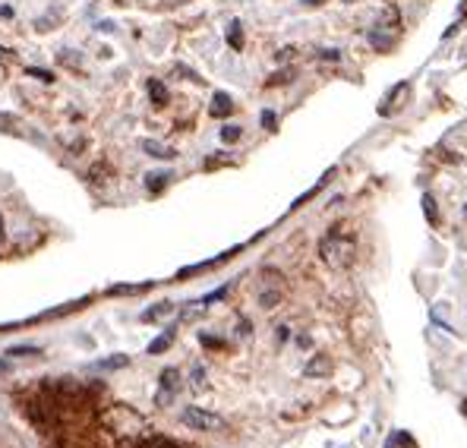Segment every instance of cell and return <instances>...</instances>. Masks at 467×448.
Returning a JSON list of instances; mask_svg holds the SVG:
<instances>
[{
	"mask_svg": "<svg viewBox=\"0 0 467 448\" xmlns=\"http://www.w3.org/2000/svg\"><path fill=\"white\" fill-rule=\"evenodd\" d=\"M142 148H146L152 158H161V161H167V158H174V152L167 146H161V142H155V139H146L142 142Z\"/></svg>",
	"mask_w": 467,
	"mask_h": 448,
	"instance_id": "8",
	"label": "cell"
},
{
	"mask_svg": "<svg viewBox=\"0 0 467 448\" xmlns=\"http://www.w3.org/2000/svg\"><path fill=\"white\" fill-rule=\"evenodd\" d=\"M148 98H152V105L155 107H165L167 105V89H165V83H158V79H148Z\"/></svg>",
	"mask_w": 467,
	"mask_h": 448,
	"instance_id": "6",
	"label": "cell"
},
{
	"mask_svg": "<svg viewBox=\"0 0 467 448\" xmlns=\"http://www.w3.org/2000/svg\"><path fill=\"white\" fill-rule=\"evenodd\" d=\"M152 448H174V445H167V442H161L158 439V442H152Z\"/></svg>",
	"mask_w": 467,
	"mask_h": 448,
	"instance_id": "27",
	"label": "cell"
},
{
	"mask_svg": "<svg viewBox=\"0 0 467 448\" xmlns=\"http://www.w3.org/2000/svg\"><path fill=\"white\" fill-rule=\"evenodd\" d=\"M25 354H42V348H35V344H19V348H10L6 350V357H25Z\"/></svg>",
	"mask_w": 467,
	"mask_h": 448,
	"instance_id": "14",
	"label": "cell"
},
{
	"mask_svg": "<svg viewBox=\"0 0 467 448\" xmlns=\"http://www.w3.org/2000/svg\"><path fill=\"white\" fill-rule=\"evenodd\" d=\"M288 79H294V70H284V73H278V76H272L268 79V86H281V83H288Z\"/></svg>",
	"mask_w": 467,
	"mask_h": 448,
	"instance_id": "24",
	"label": "cell"
},
{
	"mask_svg": "<svg viewBox=\"0 0 467 448\" xmlns=\"http://www.w3.org/2000/svg\"><path fill=\"white\" fill-rule=\"evenodd\" d=\"M461 411H464V417H467V401H464V404H461Z\"/></svg>",
	"mask_w": 467,
	"mask_h": 448,
	"instance_id": "31",
	"label": "cell"
},
{
	"mask_svg": "<svg viewBox=\"0 0 467 448\" xmlns=\"http://www.w3.org/2000/svg\"><path fill=\"white\" fill-rule=\"evenodd\" d=\"M344 4H354V0H344Z\"/></svg>",
	"mask_w": 467,
	"mask_h": 448,
	"instance_id": "33",
	"label": "cell"
},
{
	"mask_svg": "<svg viewBox=\"0 0 467 448\" xmlns=\"http://www.w3.org/2000/svg\"><path fill=\"white\" fill-rule=\"evenodd\" d=\"M167 180H171V174H148V177H146L148 193H158V189H165Z\"/></svg>",
	"mask_w": 467,
	"mask_h": 448,
	"instance_id": "13",
	"label": "cell"
},
{
	"mask_svg": "<svg viewBox=\"0 0 467 448\" xmlns=\"http://www.w3.org/2000/svg\"><path fill=\"white\" fill-rule=\"evenodd\" d=\"M240 136H243V130H240V126H234V124L221 130V139H225L227 146H231V142H237V139H240Z\"/></svg>",
	"mask_w": 467,
	"mask_h": 448,
	"instance_id": "20",
	"label": "cell"
},
{
	"mask_svg": "<svg viewBox=\"0 0 467 448\" xmlns=\"http://www.w3.org/2000/svg\"><path fill=\"white\" fill-rule=\"evenodd\" d=\"M193 389H206V370L193 366Z\"/></svg>",
	"mask_w": 467,
	"mask_h": 448,
	"instance_id": "21",
	"label": "cell"
},
{
	"mask_svg": "<svg viewBox=\"0 0 467 448\" xmlns=\"http://www.w3.org/2000/svg\"><path fill=\"white\" fill-rule=\"evenodd\" d=\"M130 360H126L124 354H117V357H111V360H101L98 363V370H120V366H126Z\"/></svg>",
	"mask_w": 467,
	"mask_h": 448,
	"instance_id": "17",
	"label": "cell"
},
{
	"mask_svg": "<svg viewBox=\"0 0 467 448\" xmlns=\"http://www.w3.org/2000/svg\"><path fill=\"white\" fill-rule=\"evenodd\" d=\"M234 111V98L227 92H215L212 98V117H227Z\"/></svg>",
	"mask_w": 467,
	"mask_h": 448,
	"instance_id": "4",
	"label": "cell"
},
{
	"mask_svg": "<svg viewBox=\"0 0 467 448\" xmlns=\"http://www.w3.org/2000/svg\"><path fill=\"white\" fill-rule=\"evenodd\" d=\"M171 313H174L171 303H158L155 310H146V313H142V322H155V319H165V316H171Z\"/></svg>",
	"mask_w": 467,
	"mask_h": 448,
	"instance_id": "9",
	"label": "cell"
},
{
	"mask_svg": "<svg viewBox=\"0 0 467 448\" xmlns=\"http://www.w3.org/2000/svg\"><path fill=\"white\" fill-rule=\"evenodd\" d=\"M303 372H307L309 379H313V376H329V372H331V360L329 357H313Z\"/></svg>",
	"mask_w": 467,
	"mask_h": 448,
	"instance_id": "7",
	"label": "cell"
},
{
	"mask_svg": "<svg viewBox=\"0 0 467 448\" xmlns=\"http://www.w3.org/2000/svg\"><path fill=\"white\" fill-rule=\"evenodd\" d=\"M180 420H184L189 430H218L221 426L218 413H208V411H202V407H187V411L180 413Z\"/></svg>",
	"mask_w": 467,
	"mask_h": 448,
	"instance_id": "2",
	"label": "cell"
},
{
	"mask_svg": "<svg viewBox=\"0 0 467 448\" xmlns=\"http://www.w3.org/2000/svg\"><path fill=\"white\" fill-rule=\"evenodd\" d=\"M25 73H29V76H35V79H42V83H54L51 73H47V70H38V66H29Z\"/></svg>",
	"mask_w": 467,
	"mask_h": 448,
	"instance_id": "22",
	"label": "cell"
},
{
	"mask_svg": "<svg viewBox=\"0 0 467 448\" xmlns=\"http://www.w3.org/2000/svg\"><path fill=\"white\" fill-rule=\"evenodd\" d=\"M423 215L430 224H439V212H436V199L430 193H423Z\"/></svg>",
	"mask_w": 467,
	"mask_h": 448,
	"instance_id": "12",
	"label": "cell"
},
{
	"mask_svg": "<svg viewBox=\"0 0 467 448\" xmlns=\"http://www.w3.org/2000/svg\"><path fill=\"white\" fill-rule=\"evenodd\" d=\"M199 341L206 344V348H221V341L218 338H212V335H199Z\"/></svg>",
	"mask_w": 467,
	"mask_h": 448,
	"instance_id": "25",
	"label": "cell"
},
{
	"mask_svg": "<svg viewBox=\"0 0 467 448\" xmlns=\"http://www.w3.org/2000/svg\"><path fill=\"white\" fill-rule=\"evenodd\" d=\"M464 212H467V208H464Z\"/></svg>",
	"mask_w": 467,
	"mask_h": 448,
	"instance_id": "34",
	"label": "cell"
},
{
	"mask_svg": "<svg viewBox=\"0 0 467 448\" xmlns=\"http://www.w3.org/2000/svg\"><path fill=\"white\" fill-rule=\"evenodd\" d=\"M171 341H174V331H165L161 338H155V341L148 344V354H161V350H167L171 348Z\"/></svg>",
	"mask_w": 467,
	"mask_h": 448,
	"instance_id": "11",
	"label": "cell"
},
{
	"mask_svg": "<svg viewBox=\"0 0 467 448\" xmlns=\"http://www.w3.org/2000/svg\"><path fill=\"white\" fill-rule=\"evenodd\" d=\"M319 57H322V60H341V51H322Z\"/></svg>",
	"mask_w": 467,
	"mask_h": 448,
	"instance_id": "26",
	"label": "cell"
},
{
	"mask_svg": "<svg viewBox=\"0 0 467 448\" xmlns=\"http://www.w3.org/2000/svg\"><path fill=\"white\" fill-rule=\"evenodd\" d=\"M167 4H184V0H167Z\"/></svg>",
	"mask_w": 467,
	"mask_h": 448,
	"instance_id": "32",
	"label": "cell"
},
{
	"mask_svg": "<svg viewBox=\"0 0 467 448\" xmlns=\"http://www.w3.org/2000/svg\"><path fill=\"white\" fill-rule=\"evenodd\" d=\"M6 237V230H4V218H0V240H4Z\"/></svg>",
	"mask_w": 467,
	"mask_h": 448,
	"instance_id": "29",
	"label": "cell"
},
{
	"mask_svg": "<svg viewBox=\"0 0 467 448\" xmlns=\"http://www.w3.org/2000/svg\"><path fill=\"white\" fill-rule=\"evenodd\" d=\"M227 45H231L234 51H240V47H243V25L237 23V19L227 25Z\"/></svg>",
	"mask_w": 467,
	"mask_h": 448,
	"instance_id": "10",
	"label": "cell"
},
{
	"mask_svg": "<svg viewBox=\"0 0 467 448\" xmlns=\"http://www.w3.org/2000/svg\"><path fill=\"white\" fill-rule=\"evenodd\" d=\"M319 256L331 269L350 266V259H354V240H350L348 234H341V228H331L319 240Z\"/></svg>",
	"mask_w": 467,
	"mask_h": 448,
	"instance_id": "1",
	"label": "cell"
},
{
	"mask_svg": "<svg viewBox=\"0 0 467 448\" xmlns=\"http://www.w3.org/2000/svg\"><path fill=\"white\" fill-rule=\"evenodd\" d=\"M278 300H281V290H262V297H259V303H262L266 310H272Z\"/></svg>",
	"mask_w": 467,
	"mask_h": 448,
	"instance_id": "18",
	"label": "cell"
},
{
	"mask_svg": "<svg viewBox=\"0 0 467 448\" xmlns=\"http://www.w3.org/2000/svg\"><path fill=\"white\" fill-rule=\"evenodd\" d=\"M146 288L148 284H117V288H111V294H139Z\"/></svg>",
	"mask_w": 467,
	"mask_h": 448,
	"instance_id": "19",
	"label": "cell"
},
{
	"mask_svg": "<svg viewBox=\"0 0 467 448\" xmlns=\"http://www.w3.org/2000/svg\"><path fill=\"white\" fill-rule=\"evenodd\" d=\"M370 45L376 47V51H385V47H391V29H382V25H373V29L367 32Z\"/></svg>",
	"mask_w": 467,
	"mask_h": 448,
	"instance_id": "5",
	"label": "cell"
},
{
	"mask_svg": "<svg viewBox=\"0 0 467 448\" xmlns=\"http://www.w3.org/2000/svg\"><path fill=\"white\" fill-rule=\"evenodd\" d=\"M262 126H266V130H275V124H278V117H275V114L272 111H262Z\"/></svg>",
	"mask_w": 467,
	"mask_h": 448,
	"instance_id": "23",
	"label": "cell"
},
{
	"mask_svg": "<svg viewBox=\"0 0 467 448\" xmlns=\"http://www.w3.org/2000/svg\"><path fill=\"white\" fill-rule=\"evenodd\" d=\"M0 130H4V133H19L23 126H19V120L13 117V114H0Z\"/></svg>",
	"mask_w": 467,
	"mask_h": 448,
	"instance_id": "15",
	"label": "cell"
},
{
	"mask_svg": "<svg viewBox=\"0 0 467 448\" xmlns=\"http://www.w3.org/2000/svg\"><path fill=\"white\" fill-rule=\"evenodd\" d=\"M177 385H180V372L174 370V366H167V370L161 372V391H158V398H155V401L167 404L174 398V391H177Z\"/></svg>",
	"mask_w": 467,
	"mask_h": 448,
	"instance_id": "3",
	"label": "cell"
},
{
	"mask_svg": "<svg viewBox=\"0 0 467 448\" xmlns=\"http://www.w3.org/2000/svg\"><path fill=\"white\" fill-rule=\"evenodd\" d=\"M303 4H307V6H316V4H319V0H303Z\"/></svg>",
	"mask_w": 467,
	"mask_h": 448,
	"instance_id": "30",
	"label": "cell"
},
{
	"mask_svg": "<svg viewBox=\"0 0 467 448\" xmlns=\"http://www.w3.org/2000/svg\"><path fill=\"white\" fill-rule=\"evenodd\" d=\"M10 57V51H6V47H0V60H6Z\"/></svg>",
	"mask_w": 467,
	"mask_h": 448,
	"instance_id": "28",
	"label": "cell"
},
{
	"mask_svg": "<svg viewBox=\"0 0 467 448\" xmlns=\"http://www.w3.org/2000/svg\"><path fill=\"white\" fill-rule=\"evenodd\" d=\"M414 445V439L408 436V432H398V436H391L389 442H385V448H410Z\"/></svg>",
	"mask_w": 467,
	"mask_h": 448,
	"instance_id": "16",
	"label": "cell"
}]
</instances>
